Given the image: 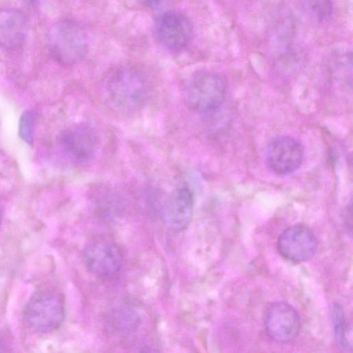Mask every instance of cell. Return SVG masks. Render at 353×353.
Here are the masks:
<instances>
[{
  "label": "cell",
  "instance_id": "16",
  "mask_svg": "<svg viewBox=\"0 0 353 353\" xmlns=\"http://www.w3.org/2000/svg\"><path fill=\"white\" fill-rule=\"evenodd\" d=\"M1 208H0V223H1Z\"/></svg>",
  "mask_w": 353,
  "mask_h": 353
},
{
  "label": "cell",
  "instance_id": "15",
  "mask_svg": "<svg viewBox=\"0 0 353 353\" xmlns=\"http://www.w3.org/2000/svg\"><path fill=\"white\" fill-rule=\"evenodd\" d=\"M171 1L172 0H146L148 7L154 11H161V12L168 10L167 8Z\"/></svg>",
  "mask_w": 353,
  "mask_h": 353
},
{
  "label": "cell",
  "instance_id": "11",
  "mask_svg": "<svg viewBox=\"0 0 353 353\" xmlns=\"http://www.w3.org/2000/svg\"><path fill=\"white\" fill-rule=\"evenodd\" d=\"M194 198L188 187H181L172 191L166 199L163 216L171 230L180 232L189 225L193 214Z\"/></svg>",
  "mask_w": 353,
  "mask_h": 353
},
{
  "label": "cell",
  "instance_id": "5",
  "mask_svg": "<svg viewBox=\"0 0 353 353\" xmlns=\"http://www.w3.org/2000/svg\"><path fill=\"white\" fill-rule=\"evenodd\" d=\"M83 260L92 274L108 279L120 271L123 256L115 243L101 236L94 238L87 243L83 251Z\"/></svg>",
  "mask_w": 353,
  "mask_h": 353
},
{
  "label": "cell",
  "instance_id": "4",
  "mask_svg": "<svg viewBox=\"0 0 353 353\" xmlns=\"http://www.w3.org/2000/svg\"><path fill=\"white\" fill-rule=\"evenodd\" d=\"M65 310L58 295L43 292L34 295L23 312L24 321L29 329L39 334L57 330L63 321Z\"/></svg>",
  "mask_w": 353,
  "mask_h": 353
},
{
  "label": "cell",
  "instance_id": "7",
  "mask_svg": "<svg viewBox=\"0 0 353 353\" xmlns=\"http://www.w3.org/2000/svg\"><path fill=\"white\" fill-rule=\"evenodd\" d=\"M59 145L65 156L73 163L85 164L95 157L99 147L96 130L85 123L72 125L59 137Z\"/></svg>",
  "mask_w": 353,
  "mask_h": 353
},
{
  "label": "cell",
  "instance_id": "10",
  "mask_svg": "<svg viewBox=\"0 0 353 353\" xmlns=\"http://www.w3.org/2000/svg\"><path fill=\"white\" fill-rule=\"evenodd\" d=\"M303 148L301 143L290 136L274 138L268 144L265 161L270 170L279 175L290 174L301 165Z\"/></svg>",
  "mask_w": 353,
  "mask_h": 353
},
{
  "label": "cell",
  "instance_id": "8",
  "mask_svg": "<svg viewBox=\"0 0 353 353\" xmlns=\"http://www.w3.org/2000/svg\"><path fill=\"white\" fill-rule=\"evenodd\" d=\"M317 244L313 231L305 224L296 223L285 228L279 235L276 249L285 259L303 263L314 256Z\"/></svg>",
  "mask_w": 353,
  "mask_h": 353
},
{
  "label": "cell",
  "instance_id": "9",
  "mask_svg": "<svg viewBox=\"0 0 353 353\" xmlns=\"http://www.w3.org/2000/svg\"><path fill=\"white\" fill-rule=\"evenodd\" d=\"M263 322L267 335L276 343H287L294 341L301 329L296 310L291 305L281 301L268 305Z\"/></svg>",
  "mask_w": 353,
  "mask_h": 353
},
{
  "label": "cell",
  "instance_id": "6",
  "mask_svg": "<svg viewBox=\"0 0 353 353\" xmlns=\"http://www.w3.org/2000/svg\"><path fill=\"white\" fill-rule=\"evenodd\" d=\"M154 33L165 48L179 52L190 44L193 36V27L184 14L168 10L157 16L154 21Z\"/></svg>",
  "mask_w": 353,
  "mask_h": 353
},
{
  "label": "cell",
  "instance_id": "3",
  "mask_svg": "<svg viewBox=\"0 0 353 353\" xmlns=\"http://www.w3.org/2000/svg\"><path fill=\"white\" fill-rule=\"evenodd\" d=\"M226 83L219 74L200 71L188 82L184 90L185 102L192 110L207 113L217 110L223 103Z\"/></svg>",
  "mask_w": 353,
  "mask_h": 353
},
{
  "label": "cell",
  "instance_id": "1",
  "mask_svg": "<svg viewBox=\"0 0 353 353\" xmlns=\"http://www.w3.org/2000/svg\"><path fill=\"white\" fill-rule=\"evenodd\" d=\"M102 90L108 103L123 113L139 110L149 96L145 79L129 67H119L110 72L104 80Z\"/></svg>",
  "mask_w": 353,
  "mask_h": 353
},
{
  "label": "cell",
  "instance_id": "14",
  "mask_svg": "<svg viewBox=\"0 0 353 353\" xmlns=\"http://www.w3.org/2000/svg\"><path fill=\"white\" fill-rule=\"evenodd\" d=\"M308 5L313 13L318 17L323 18L329 15L331 11L330 0H307Z\"/></svg>",
  "mask_w": 353,
  "mask_h": 353
},
{
  "label": "cell",
  "instance_id": "12",
  "mask_svg": "<svg viewBox=\"0 0 353 353\" xmlns=\"http://www.w3.org/2000/svg\"><path fill=\"white\" fill-rule=\"evenodd\" d=\"M26 15L16 8L0 9V47L17 50L24 43L27 34Z\"/></svg>",
  "mask_w": 353,
  "mask_h": 353
},
{
  "label": "cell",
  "instance_id": "13",
  "mask_svg": "<svg viewBox=\"0 0 353 353\" xmlns=\"http://www.w3.org/2000/svg\"><path fill=\"white\" fill-rule=\"evenodd\" d=\"M332 317L336 339L343 348L351 347V341L348 339V327L341 307L334 304L332 309Z\"/></svg>",
  "mask_w": 353,
  "mask_h": 353
},
{
  "label": "cell",
  "instance_id": "2",
  "mask_svg": "<svg viewBox=\"0 0 353 353\" xmlns=\"http://www.w3.org/2000/svg\"><path fill=\"white\" fill-rule=\"evenodd\" d=\"M46 46L50 56L63 65L77 63L85 57L88 47L87 34L77 22L64 19L49 29Z\"/></svg>",
  "mask_w": 353,
  "mask_h": 353
}]
</instances>
